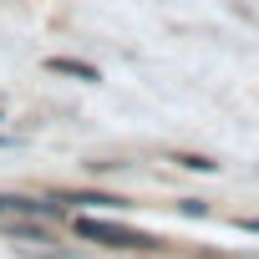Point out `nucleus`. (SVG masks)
Segmentation results:
<instances>
[{"label":"nucleus","instance_id":"f257e3e1","mask_svg":"<svg viewBox=\"0 0 259 259\" xmlns=\"http://www.w3.org/2000/svg\"><path fill=\"white\" fill-rule=\"evenodd\" d=\"M71 229H76L81 239H92V244H107V249H153V234L127 229V224H117V219H97V213H81Z\"/></svg>","mask_w":259,"mask_h":259},{"label":"nucleus","instance_id":"f03ea898","mask_svg":"<svg viewBox=\"0 0 259 259\" xmlns=\"http://www.w3.org/2000/svg\"><path fill=\"white\" fill-rule=\"evenodd\" d=\"M46 71L71 76V81H102V71H97L92 61H81V56H46Z\"/></svg>","mask_w":259,"mask_h":259},{"label":"nucleus","instance_id":"7ed1b4c3","mask_svg":"<svg viewBox=\"0 0 259 259\" xmlns=\"http://www.w3.org/2000/svg\"><path fill=\"white\" fill-rule=\"evenodd\" d=\"M56 203H76V208H122V198H112V193H56Z\"/></svg>","mask_w":259,"mask_h":259},{"label":"nucleus","instance_id":"20e7f679","mask_svg":"<svg viewBox=\"0 0 259 259\" xmlns=\"http://www.w3.org/2000/svg\"><path fill=\"white\" fill-rule=\"evenodd\" d=\"M173 163H178V168H188V173H219V163H213V158H203V153H178Z\"/></svg>","mask_w":259,"mask_h":259},{"label":"nucleus","instance_id":"39448f33","mask_svg":"<svg viewBox=\"0 0 259 259\" xmlns=\"http://www.w3.org/2000/svg\"><path fill=\"white\" fill-rule=\"evenodd\" d=\"M183 213H193V219H203V213H208V203H203V198H188V203H183Z\"/></svg>","mask_w":259,"mask_h":259},{"label":"nucleus","instance_id":"423d86ee","mask_svg":"<svg viewBox=\"0 0 259 259\" xmlns=\"http://www.w3.org/2000/svg\"><path fill=\"white\" fill-rule=\"evenodd\" d=\"M239 229L244 234H259V219H239Z\"/></svg>","mask_w":259,"mask_h":259},{"label":"nucleus","instance_id":"0eeeda50","mask_svg":"<svg viewBox=\"0 0 259 259\" xmlns=\"http://www.w3.org/2000/svg\"><path fill=\"white\" fill-rule=\"evenodd\" d=\"M0 213H6V193H0Z\"/></svg>","mask_w":259,"mask_h":259},{"label":"nucleus","instance_id":"6e6552de","mask_svg":"<svg viewBox=\"0 0 259 259\" xmlns=\"http://www.w3.org/2000/svg\"><path fill=\"white\" fill-rule=\"evenodd\" d=\"M6 143H11V138H0V148H6Z\"/></svg>","mask_w":259,"mask_h":259},{"label":"nucleus","instance_id":"1a4fd4ad","mask_svg":"<svg viewBox=\"0 0 259 259\" xmlns=\"http://www.w3.org/2000/svg\"><path fill=\"white\" fill-rule=\"evenodd\" d=\"M0 117H6V112H0Z\"/></svg>","mask_w":259,"mask_h":259}]
</instances>
